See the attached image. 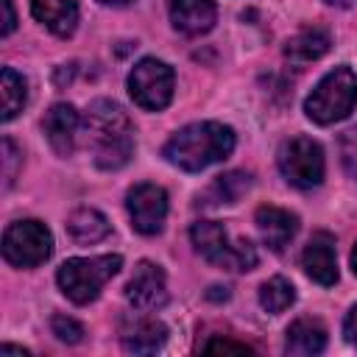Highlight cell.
<instances>
[{
  "label": "cell",
  "mask_w": 357,
  "mask_h": 357,
  "mask_svg": "<svg viewBox=\"0 0 357 357\" xmlns=\"http://www.w3.org/2000/svg\"><path fill=\"white\" fill-rule=\"evenodd\" d=\"M204 351H237V354H243V351H251V346H245V343H234V340H223V337H215V340L204 343Z\"/></svg>",
  "instance_id": "obj_26"
},
{
  "label": "cell",
  "mask_w": 357,
  "mask_h": 357,
  "mask_svg": "<svg viewBox=\"0 0 357 357\" xmlns=\"http://www.w3.org/2000/svg\"><path fill=\"white\" fill-rule=\"evenodd\" d=\"M0 98H3V114H0L3 123L14 120L22 112L25 100H28V84H25V78L14 67H3V75H0Z\"/></svg>",
  "instance_id": "obj_21"
},
{
  "label": "cell",
  "mask_w": 357,
  "mask_h": 357,
  "mask_svg": "<svg viewBox=\"0 0 357 357\" xmlns=\"http://www.w3.org/2000/svg\"><path fill=\"white\" fill-rule=\"evenodd\" d=\"M20 153H17V145L8 139V137H3V178H6V187H11L14 184V176H17V159Z\"/></svg>",
  "instance_id": "obj_25"
},
{
  "label": "cell",
  "mask_w": 357,
  "mask_h": 357,
  "mask_svg": "<svg viewBox=\"0 0 357 357\" xmlns=\"http://www.w3.org/2000/svg\"><path fill=\"white\" fill-rule=\"evenodd\" d=\"M3 11H6V20H3V36H8L14 28H17V14H14V3L11 0H3Z\"/></svg>",
  "instance_id": "obj_28"
},
{
  "label": "cell",
  "mask_w": 357,
  "mask_h": 357,
  "mask_svg": "<svg viewBox=\"0 0 357 357\" xmlns=\"http://www.w3.org/2000/svg\"><path fill=\"white\" fill-rule=\"evenodd\" d=\"M354 106H357V75L346 64L329 70L304 100L307 117L318 126H329L349 117Z\"/></svg>",
  "instance_id": "obj_5"
},
{
  "label": "cell",
  "mask_w": 357,
  "mask_h": 357,
  "mask_svg": "<svg viewBox=\"0 0 357 357\" xmlns=\"http://www.w3.org/2000/svg\"><path fill=\"white\" fill-rule=\"evenodd\" d=\"M53 251V234L39 220H17L3 234V257L14 268H36Z\"/></svg>",
  "instance_id": "obj_6"
},
{
  "label": "cell",
  "mask_w": 357,
  "mask_h": 357,
  "mask_svg": "<svg viewBox=\"0 0 357 357\" xmlns=\"http://www.w3.org/2000/svg\"><path fill=\"white\" fill-rule=\"evenodd\" d=\"M343 335H346V340L357 349V307L349 310V315H346V321H343Z\"/></svg>",
  "instance_id": "obj_27"
},
{
  "label": "cell",
  "mask_w": 357,
  "mask_h": 357,
  "mask_svg": "<svg viewBox=\"0 0 357 357\" xmlns=\"http://www.w3.org/2000/svg\"><path fill=\"white\" fill-rule=\"evenodd\" d=\"M326 346V329L318 318H298L287 326V337H284V351L287 354H318Z\"/></svg>",
  "instance_id": "obj_17"
},
{
  "label": "cell",
  "mask_w": 357,
  "mask_h": 357,
  "mask_svg": "<svg viewBox=\"0 0 357 357\" xmlns=\"http://www.w3.org/2000/svg\"><path fill=\"white\" fill-rule=\"evenodd\" d=\"M50 329L61 343H81V337H84V326L70 315H53Z\"/></svg>",
  "instance_id": "obj_24"
},
{
  "label": "cell",
  "mask_w": 357,
  "mask_h": 357,
  "mask_svg": "<svg viewBox=\"0 0 357 357\" xmlns=\"http://www.w3.org/2000/svg\"><path fill=\"white\" fill-rule=\"evenodd\" d=\"M78 126H81V117H78L75 106H70V103H53L50 112L42 120V131H45L50 148L59 156H70L73 153L75 137H78Z\"/></svg>",
  "instance_id": "obj_13"
},
{
  "label": "cell",
  "mask_w": 357,
  "mask_h": 357,
  "mask_svg": "<svg viewBox=\"0 0 357 357\" xmlns=\"http://www.w3.org/2000/svg\"><path fill=\"white\" fill-rule=\"evenodd\" d=\"M123 265L120 254H100V257H73L67 262H61L56 282L61 287V293L75 301V304H89L100 296L103 284L117 276Z\"/></svg>",
  "instance_id": "obj_4"
},
{
  "label": "cell",
  "mask_w": 357,
  "mask_h": 357,
  "mask_svg": "<svg viewBox=\"0 0 357 357\" xmlns=\"http://www.w3.org/2000/svg\"><path fill=\"white\" fill-rule=\"evenodd\" d=\"M276 162L284 181L298 190H310L324 181V151L310 137H293L282 142Z\"/></svg>",
  "instance_id": "obj_7"
},
{
  "label": "cell",
  "mask_w": 357,
  "mask_h": 357,
  "mask_svg": "<svg viewBox=\"0 0 357 357\" xmlns=\"http://www.w3.org/2000/svg\"><path fill=\"white\" fill-rule=\"evenodd\" d=\"M120 340H123V349L131 351V354H153V351H159L165 346L167 326L159 318H151V315H145L139 310V315L123 321Z\"/></svg>",
  "instance_id": "obj_12"
},
{
  "label": "cell",
  "mask_w": 357,
  "mask_h": 357,
  "mask_svg": "<svg viewBox=\"0 0 357 357\" xmlns=\"http://www.w3.org/2000/svg\"><path fill=\"white\" fill-rule=\"evenodd\" d=\"M257 229H259V237L262 243L271 248V251H282L298 231V218L282 206H259L257 215Z\"/></svg>",
  "instance_id": "obj_14"
},
{
  "label": "cell",
  "mask_w": 357,
  "mask_h": 357,
  "mask_svg": "<svg viewBox=\"0 0 357 357\" xmlns=\"http://www.w3.org/2000/svg\"><path fill=\"white\" fill-rule=\"evenodd\" d=\"M67 231L75 243H98L109 234V220L92 206H81L67 218Z\"/></svg>",
  "instance_id": "obj_19"
},
{
  "label": "cell",
  "mask_w": 357,
  "mask_h": 357,
  "mask_svg": "<svg viewBox=\"0 0 357 357\" xmlns=\"http://www.w3.org/2000/svg\"><path fill=\"white\" fill-rule=\"evenodd\" d=\"M301 268H304V273H307L312 282H318V284H324V287L335 284V282H337L335 237L326 234V231H315V234L310 237V243L304 245V251H301Z\"/></svg>",
  "instance_id": "obj_11"
},
{
  "label": "cell",
  "mask_w": 357,
  "mask_h": 357,
  "mask_svg": "<svg viewBox=\"0 0 357 357\" xmlns=\"http://www.w3.org/2000/svg\"><path fill=\"white\" fill-rule=\"evenodd\" d=\"M131 226L139 234H159L167 218V192L159 184H137L126 198Z\"/></svg>",
  "instance_id": "obj_9"
},
{
  "label": "cell",
  "mask_w": 357,
  "mask_h": 357,
  "mask_svg": "<svg viewBox=\"0 0 357 357\" xmlns=\"http://www.w3.org/2000/svg\"><path fill=\"white\" fill-rule=\"evenodd\" d=\"M351 271H354V273H357V245H354V248H351Z\"/></svg>",
  "instance_id": "obj_32"
},
{
  "label": "cell",
  "mask_w": 357,
  "mask_h": 357,
  "mask_svg": "<svg viewBox=\"0 0 357 357\" xmlns=\"http://www.w3.org/2000/svg\"><path fill=\"white\" fill-rule=\"evenodd\" d=\"M251 187V176L245 170H229L223 176H218L212 181V187L206 190V204L218 206V204H237L240 195H245Z\"/></svg>",
  "instance_id": "obj_20"
},
{
  "label": "cell",
  "mask_w": 357,
  "mask_h": 357,
  "mask_svg": "<svg viewBox=\"0 0 357 357\" xmlns=\"http://www.w3.org/2000/svg\"><path fill=\"white\" fill-rule=\"evenodd\" d=\"M190 240H192L195 251L215 268L251 271L257 265V248L251 245V240H245V237L231 240L226 226L218 220H195L190 226Z\"/></svg>",
  "instance_id": "obj_3"
},
{
  "label": "cell",
  "mask_w": 357,
  "mask_h": 357,
  "mask_svg": "<svg viewBox=\"0 0 357 357\" xmlns=\"http://www.w3.org/2000/svg\"><path fill=\"white\" fill-rule=\"evenodd\" d=\"M234 151V131L223 123L204 120V123H190L178 128L162 148L165 159L181 170H204L215 162H223Z\"/></svg>",
  "instance_id": "obj_2"
},
{
  "label": "cell",
  "mask_w": 357,
  "mask_h": 357,
  "mask_svg": "<svg viewBox=\"0 0 357 357\" xmlns=\"http://www.w3.org/2000/svg\"><path fill=\"white\" fill-rule=\"evenodd\" d=\"M296 301V287L284 279V276H271L262 287H259V304L262 310H268L271 315L284 312L287 307H293Z\"/></svg>",
  "instance_id": "obj_22"
},
{
  "label": "cell",
  "mask_w": 357,
  "mask_h": 357,
  "mask_svg": "<svg viewBox=\"0 0 357 357\" xmlns=\"http://www.w3.org/2000/svg\"><path fill=\"white\" fill-rule=\"evenodd\" d=\"M340 165L351 178H357V126L340 134Z\"/></svg>",
  "instance_id": "obj_23"
},
{
  "label": "cell",
  "mask_w": 357,
  "mask_h": 357,
  "mask_svg": "<svg viewBox=\"0 0 357 357\" xmlns=\"http://www.w3.org/2000/svg\"><path fill=\"white\" fill-rule=\"evenodd\" d=\"M98 3H103V6H114V8H120V6H128L131 0H98Z\"/></svg>",
  "instance_id": "obj_31"
},
{
  "label": "cell",
  "mask_w": 357,
  "mask_h": 357,
  "mask_svg": "<svg viewBox=\"0 0 357 357\" xmlns=\"http://www.w3.org/2000/svg\"><path fill=\"white\" fill-rule=\"evenodd\" d=\"M86 148L100 170H120L134 156V126L120 103L95 100L84 117Z\"/></svg>",
  "instance_id": "obj_1"
},
{
  "label": "cell",
  "mask_w": 357,
  "mask_h": 357,
  "mask_svg": "<svg viewBox=\"0 0 357 357\" xmlns=\"http://www.w3.org/2000/svg\"><path fill=\"white\" fill-rule=\"evenodd\" d=\"M326 6H340V8H346V6H354L357 0H324Z\"/></svg>",
  "instance_id": "obj_30"
},
{
  "label": "cell",
  "mask_w": 357,
  "mask_h": 357,
  "mask_svg": "<svg viewBox=\"0 0 357 357\" xmlns=\"http://www.w3.org/2000/svg\"><path fill=\"white\" fill-rule=\"evenodd\" d=\"M31 14L56 36H70L78 25L75 0H31Z\"/></svg>",
  "instance_id": "obj_16"
},
{
  "label": "cell",
  "mask_w": 357,
  "mask_h": 357,
  "mask_svg": "<svg viewBox=\"0 0 357 357\" xmlns=\"http://www.w3.org/2000/svg\"><path fill=\"white\" fill-rule=\"evenodd\" d=\"M128 95L145 112H162L173 100V70L159 59H142L128 73Z\"/></svg>",
  "instance_id": "obj_8"
},
{
  "label": "cell",
  "mask_w": 357,
  "mask_h": 357,
  "mask_svg": "<svg viewBox=\"0 0 357 357\" xmlns=\"http://www.w3.org/2000/svg\"><path fill=\"white\" fill-rule=\"evenodd\" d=\"M218 8L212 0H170V22L187 36H201L212 31Z\"/></svg>",
  "instance_id": "obj_15"
},
{
  "label": "cell",
  "mask_w": 357,
  "mask_h": 357,
  "mask_svg": "<svg viewBox=\"0 0 357 357\" xmlns=\"http://www.w3.org/2000/svg\"><path fill=\"white\" fill-rule=\"evenodd\" d=\"M0 354H3V357H6V354H20V357H25L28 349H22V346H8V343H6V346H0Z\"/></svg>",
  "instance_id": "obj_29"
},
{
  "label": "cell",
  "mask_w": 357,
  "mask_h": 357,
  "mask_svg": "<svg viewBox=\"0 0 357 357\" xmlns=\"http://www.w3.org/2000/svg\"><path fill=\"white\" fill-rule=\"evenodd\" d=\"M126 301L134 310L142 312H153L167 301V282H165V271L156 262L142 259L134 268V276L126 284Z\"/></svg>",
  "instance_id": "obj_10"
},
{
  "label": "cell",
  "mask_w": 357,
  "mask_h": 357,
  "mask_svg": "<svg viewBox=\"0 0 357 357\" xmlns=\"http://www.w3.org/2000/svg\"><path fill=\"white\" fill-rule=\"evenodd\" d=\"M329 45H332V39H329V33L324 31V28H301L296 36H290L287 39V45H284V56L290 59V61H298V64H304V61H315V59H321L326 50H329Z\"/></svg>",
  "instance_id": "obj_18"
}]
</instances>
